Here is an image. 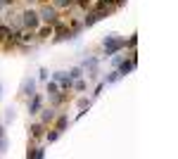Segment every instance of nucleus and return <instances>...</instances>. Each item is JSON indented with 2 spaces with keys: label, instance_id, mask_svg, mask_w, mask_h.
<instances>
[{
  "label": "nucleus",
  "instance_id": "nucleus-1",
  "mask_svg": "<svg viewBox=\"0 0 178 159\" xmlns=\"http://www.w3.org/2000/svg\"><path fill=\"white\" fill-rule=\"evenodd\" d=\"M124 45V40H112V43H107V52H114V50H119Z\"/></svg>",
  "mask_w": 178,
  "mask_h": 159
},
{
  "label": "nucleus",
  "instance_id": "nucleus-2",
  "mask_svg": "<svg viewBox=\"0 0 178 159\" xmlns=\"http://www.w3.org/2000/svg\"><path fill=\"white\" fill-rule=\"evenodd\" d=\"M26 24H31V26H33V24H36V14L29 12V14H26Z\"/></svg>",
  "mask_w": 178,
  "mask_h": 159
}]
</instances>
